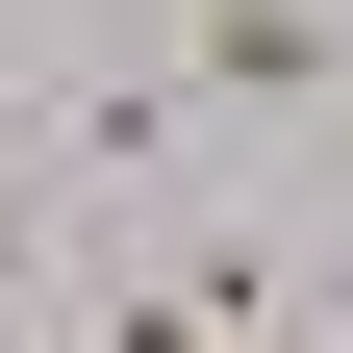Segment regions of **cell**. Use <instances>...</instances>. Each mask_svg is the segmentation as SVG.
I'll return each mask as SVG.
<instances>
[{"instance_id":"6da1fadb","label":"cell","mask_w":353,"mask_h":353,"mask_svg":"<svg viewBox=\"0 0 353 353\" xmlns=\"http://www.w3.org/2000/svg\"><path fill=\"white\" fill-rule=\"evenodd\" d=\"M353 26L328 0H176V101H328Z\"/></svg>"}]
</instances>
